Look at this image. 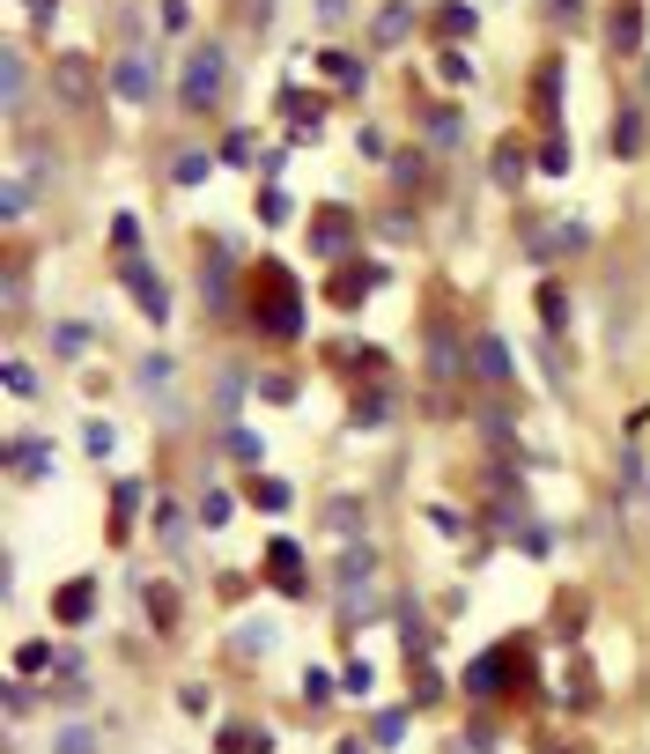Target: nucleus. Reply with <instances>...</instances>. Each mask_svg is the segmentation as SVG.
<instances>
[{"label": "nucleus", "mask_w": 650, "mask_h": 754, "mask_svg": "<svg viewBox=\"0 0 650 754\" xmlns=\"http://www.w3.org/2000/svg\"><path fill=\"white\" fill-rule=\"evenodd\" d=\"M252 503H259V511H289L296 496H289V481H266V474H259V481H252Z\"/></svg>", "instance_id": "a211bd4d"}, {"label": "nucleus", "mask_w": 650, "mask_h": 754, "mask_svg": "<svg viewBox=\"0 0 650 754\" xmlns=\"http://www.w3.org/2000/svg\"><path fill=\"white\" fill-rule=\"evenodd\" d=\"M274 104H281V119H296V126H303V134H311V126L325 119V111H318V97H303V89H281Z\"/></svg>", "instance_id": "9b49d317"}, {"label": "nucleus", "mask_w": 650, "mask_h": 754, "mask_svg": "<svg viewBox=\"0 0 650 754\" xmlns=\"http://www.w3.org/2000/svg\"><path fill=\"white\" fill-rule=\"evenodd\" d=\"M82 437H89V459H111V444H119V437H111V422H89Z\"/></svg>", "instance_id": "cd10ccee"}, {"label": "nucleus", "mask_w": 650, "mask_h": 754, "mask_svg": "<svg viewBox=\"0 0 650 754\" xmlns=\"http://www.w3.org/2000/svg\"><path fill=\"white\" fill-rule=\"evenodd\" d=\"M407 740V710H385V718H377V747H399Z\"/></svg>", "instance_id": "393cba45"}, {"label": "nucleus", "mask_w": 650, "mask_h": 754, "mask_svg": "<svg viewBox=\"0 0 650 754\" xmlns=\"http://www.w3.org/2000/svg\"><path fill=\"white\" fill-rule=\"evenodd\" d=\"M281 215H289V193H281V185H266V193H259V222H281Z\"/></svg>", "instance_id": "a878e982"}, {"label": "nucleus", "mask_w": 650, "mask_h": 754, "mask_svg": "<svg viewBox=\"0 0 650 754\" xmlns=\"http://www.w3.org/2000/svg\"><path fill=\"white\" fill-rule=\"evenodd\" d=\"M325 74H333V82H348V97L362 89V60H348V52H325Z\"/></svg>", "instance_id": "6ab92c4d"}, {"label": "nucleus", "mask_w": 650, "mask_h": 754, "mask_svg": "<svg viewBox=\"0 0 650 754\" xmlns=\"http://www.w3.org/2000/svg\"><path fill=\"white\" fill-rule=\"evenodd\" d=\"M148 614H156V629H170V621H178V599H170V592H148Z\"/></svg>", "instance_id": "72a5a7b5"}, {"label": "nucleus", "mask_w": 650, "mask_h": 754, "mask_svg": "<svg viewBox=\"0 0 650 754\" xmlns=\"http://www.w3.org/2000/svg\"><path fill=\"white\" fill-rule=\"evenodd\" d=\"M495 185H525V141H495Z\"/></svg>", "instance_id": "6e6552de"}, {"label": "nucleus", "mask_w": 650, "mask_h": 754, "mask_svg": "<svg viewBox=\"0 0 650 754\" xmlns=\"http://www.w3.org/2000/svg\"><path fill=\"white\" fill-rule=\"evenodd\" d=\"M207 178V156H178V185H200Z\"/></svg>", "instance_id": "e433bc0d"}, {"label": "nucleus", "mask_w": 650, "mask_h": 754, "mask_svg": "<svg viewBox=\"0 0 650 754\" xmlns=\"http://www.w3.org/2000/svg\"><path fill=\"white\" fill-rule=\"evenodd\" d=\"M377 289V267H355V274H333V304H362Z\"/></svg>", "instance_id": "f8f14e48"}, {"label": "nucleus", "mask_w": 650, "mask_h": 754, "mask_svg": "<svg viewBox=\"0 0 650 754\" xmlns=\"http://www.w3.org/2000/svg\"><path fill=\"white\" fill-rule=\"evenodd\" d=\"M473 370H481V385H510V355H503V341H495V333H481V341H473Z\"/></svg>", "instance_id": "423d86ee"}, {"label": "nucleus", "mask_w": 650, "mask_h": 754, "mask_svg": "<svg viewBox=\"0 0 650 754\" xmlns=\"http://www.w3.org/2000/svg\"><path fill=\"white\" fill-rule=\"evenodd\" d=\"M325 525H333V533H355V525H362V503H333V511H325Z\"/></svg>", "instance_id": "c85d7f7f"}, {"label": "nucleus", "mask_w": 650, "mask_h": 754, "mask_svg": "<svg viewBox=\"0 0 650 754\" xmlns=\"http://www.w3.org/2000/svg\"><path fill=\"white\" fill-rule=\"evenodd\" d=\"M89 607H97V584H89V577L60 584V599H52V614H60L67 629H82V621H89Z\"/></svg>", "instance_id": "39448f33"}, {"label": "nucleus", "mask_w": 650, "mask_h": 754, "mask_svg": "<svg viewBox=\"0 0 650 754\" xmlns=\"http://www.w3.org/2000/svg\"><path fill=\"white\" fill-rule=\"evenodd\" d=\"M222 444H229V459H237V466H259V459H266V444H259V429H229V437H222Z\"/></svg>", "instance_id": "f3484780"}, {"label": "nucleus", "mask_w": 650, "mask_h": 754, "mask_svg": "<svg viewBox=\"0 0 650 754\" xmlns=\"http://www.w3.org/2000/svg\"><path fill=\"white\" fill-rule=\"evenodd\" d=\"M584 8V0H554V15H562V23H569V15H577Z\"/></svg>", "instance_id": "a19ab883"}, {"label": "nucleus", "mask_w": 650, "mask_h": 754, "mask_svg": "<svg viewBox=\"0 0 650 754\" xmlns=\"http://www.w3.org/2000/svg\"><path fill=\"white\" fill-rule=\"evenodd\" d=\"M60 754H97V740L89 732H60Z\"/></svg>", "instance_id": "4c0bfd02"}, {"label": "nucleus", "mask_w": 650, "mask_h": 754, "mask_svg": "<svg viewBox=\"0 0 650 754\" xmlns=\"http://www.w3.org/2000/svg\"><path fill=\"white\" fill-rule=\"evenodd\" d=\"M584 244H591L584 222H562V230H547V237H540V259H547V252H584Z\"/></svg>", "instance_id": "dca6fc26"}, {"label": "nucleus", "mask_w": 650, "mask_h": 754, "mask_svg": "<svg viewBox=\"0 0 650 754\" xmlns=\"http://www.w3.org/2000/svg\"><path fill=\"white\" fill-rule=\"evenodd\" d=\"M37 185H45V171H23V178H8V222H23V215H30Z\"/></svg>", "instance_id": "ddd939ff"}, {"label": "nucleus", "mask_w": 650, "mask_h": 754, "mask_svg": "<svg viewBox=\"0 0 650 754\" xmlns=\"http://www.w3.org/2000/svg\"><path fill=\"white\" fill-rule=\"evenodd\" d=\"M156 15H163V30H185V0H163Z\"/></svg>", "instance_id": "58836bf2"}, {"label": "nucleus", "mask_w": 650, "mask_h": 754, "mask_svg": "<svg viewBox=\"0 0 650 754\" xmlns=\"http://www.w3.org/2000/svg\"><path fill=\"white\" fill-rule=\"evenodd\" d=\"M436 74H444V89H466L473 82V60H466V52H444V67H436Z\"/></svg>", "instance_id": "4be33fe9"}, {"label": "nucleus", "mask_w": 650, "mask_h": 754, "mask_svg": "<svg viewBox=\"0 0 650 754\" xmlns=\"http://www.w3.org/2000/svg\"><path fill=\"white\" fill-rule=\"evenodd\" d=\"M274 740H266V732H222V754H266Z\"/></svg>", "instance_id": "5701e85b"}, {"label": "nucleus", "mask_w": 650, "mask_h": 754, "mask_svg": "<svg viewBox=\"0 0 650 754\" xmlns=\"http://www.w3.org/2000/svg\"><path fill=\"white\" fill-rule=\"evenodd\" d=\"M348 15V0H318V23H340Z\"/></svg>", "instance_id": "ea45409f"}, {"label": "nucleus", "mask_w": 650, "mask_h": 754, "mask_svg": "<svg viewBox=\"0 0 650 754\" xmlns=\"http://www.w3.org/2000/svg\"><path fill=\"white\" fill-rule=\"evenodd\" d=\"M60 89L67 97H89V60H60Z\"/></svg>", "instance_id": "b1692460"}, {"label": "nucleus", "mask_w": 650, "mask_h": 754, "mask_svg": "<svg viewBox=\"0 0 650 754\" xmlns=\"http://www.w3.org/2000/svg\"><path fill=\"white\" fill-rule=\"evenodd\" d=\"M8 466H15V474H52V451L30 444V437H15V444H8Z\"/></svg>", "instance_id": "9d476101"}, {"label": "nucleus", "mask_w": 650, "mask_h": 754, "mask_svg": "<svg viewBox=\"0 0 650 754\" xmlns=\"http://www.w3.org/2000/svg\"><path fill=\"white\" fill-rule=\"evenodd\" d=\"M119 281L133 289V304L148 311V326H170V289L156 281V267H148L141 252H126V259H119Z\"/></svg>", "instance_id": "f257e3e1"}, {"label": "nucleus", "mask_w": 650, "mask_h": 754, "mask_svg": "<svg viewBox=\"0 0 650 754\" xmlns=\"http://www.w3.org/2000/svg\"><path fill=\"white\" fill-rule=\"evenodd\" d=\"M540 311H547V326H569V296L562 289H540Z\"/></svg>", "instance_id": "7c9ffc66"}, {"label": "nucleus", "mask_w": 650, "mask_h": 754, "mask_svg": "<svg viewBox=\"0 0 650 754\" xmlns=\"http://www.w3.org/2000/svg\"><path fill=\"white\" fill-rule=\"evenodd\" d=\"M8 392H15V400H30V392H37V377H30V363H8Z\"/></svg>", "instance_id": "f704fd0d"}, {"label": "nucleus", "mask_w": 650, "mask_h": 754, "mask_svg": "<svg viewBox=\"0 0 650 754\" xmlns=\"http://www.w3.org/2000/svg\"><path fill=\"white\" fill-rule=\"evenodd\" d=\"M606 37H614V52H636L643 45V8H636V0L614 8V30H606Z\"/></svg>", "instance_id": "0eeeda50"}, {"label": "nucleus", "mask_w": 650, "mask_h": 754, "mask_svg": "<svg viewBox=\"0 0 650 754\" xmlns=\"http://www.w3.org/2000/svg\"><path fill=\"white\" fill-rule=\"evenodd\" d=\"M540 171H547V178H562V171H569V148H562V141H547V148H540Z\"/></svg>", "instance_id": "473e14b6"}, {"label": "nucleus", "mask_w": 650, "mask_h": 754, "mask_svg": "<svg viewBox=\"0 0 650 754\" xmlns=\"http://www.w3.org/2000/svg\"><path fill=\"white\" fill-rule=\"evenodd\" d=\"M111 89H119V104H148L156 97V67H148L141 52H126V60L111 67Z\"/></svg>", "instance_id": "7ed1b4c3"}, {"label": "nucleus", "mask_w": 650, "mask_h": 754, "mask_svg": "<svg viewBox=\"0 0 650 754\" xmlns=\"http://www.w3.org/2000/svg\"><path fill=\"white\" fill-rule=\"evenodd\" d=\"M266 577H274L281 592H303V548L296 540H274V548H266Z\"/></svg>", "instance_id": "20e7f679"}, {"label": "nucleus", "mask_w": 650, "mask_h": 754, "mask_svg": "<svg viewBox=\"0 0 650 754\" xmlns=\"http://www.w3.org/2000/svg\"><path fill=\"white\" fill-rule=\"evenodd\" d=\"M473 23H481V15H473L466 0H444V8H436V30L444 37H473Z\"/></svg>", "instance_id": "4468645a"}, {"label": "nucleus", "mask_w": 650, "mask_h": 754, "mask_svg": "<svg viewBox=\"0 0 650 754\" xmlns=\"http://www.w3.org/2000/svg\"><path fill=\"white\" fill-rule=\"evenodd\" d=\"M340 237H348V215H318V230H311V244H318V259L333 252Z\"/></svg>", "instance_id": "aec40b11"}, {"label": "nucleus", "mask_w": 650, "mask_h": 754, "mask_svg": "<svg viewBox=\"0 0 650 754\" xmlns=\"http://www.w3.org/2000/svg\"><path fill=\"white\" fill-rule=\"evenodd\" d=\"M259 392H266L274 407H289V400H296V377H259Z\"/></svg>", "instance_id": "2f4dec72"}, {"label": "nucleus", "mask_w": 650, "mask_h": 754, "mask_svg": "<svg viewBox=\"0 0 650 754\" xmlns=\"http://www.w3.org/2000/svg\"><path fill=\"white\" fill-rule=\"evenodd\" d=\"M429 134H436V148H458V111H436Z\"/></svg>", "instance_id": "c756f323"}, {"label": "nucleus", "mask_w": 650, "mask_h": 754, "mask_svg": "<svg viewBox=\"0 0 650 754\" xmlns=\"http://www.w3.org/2000/svg\"><path fill=\"white\" fill-rule=\"evenodd\" d=\"M222 163H252V134H229L222 141Z\"/></svg>", "instance_id": "c9c22d12"}, {"label": "nucleus", "mask_w": 650, "mask_h": 754, "mask_svg": "<svg viewBox=\"0 0 650 754\" xmlns=\"http://www.w3.org/2000/svg\"><path fill=\"white\" fill-rule=\"evenodd\" d=\"M407 30H414V15L399 8V0H392V8H377V30H370V37H377V45H399Z\"/></svg>", "instance_id": "2eb2a0df"}, {"label": "nucleus", "mask_w": 650, "mask_h": 754, "mask_svg": "<svg viewBox=\"0 0 650 754\" xmlns=\"http://www.w3.org/2000/svg\"><path fill=\"white\" fill-rule=\"evenodd\" d=\"M370 577H377V555H370V548H362V540H355V548L340 555V592H348V584L362 592V584H370Z\"/></svg>", "instance_id": "1a4fd4ad"}, {"label": "nucleus", "mask_w": 650, "mask_h": 754, "mask_svg": "<svg viewBox=\"0 0 650 754\" xmlns=\"http://www.w3.org/2000/svg\"><path fill=\"white\" fill-rule=\"evenodd\" d=\"M554 104H562V67H540V119L554 126Z\"/></svg>", "instance_id": "412c9836"}, {"label": "nucleus", "mask_w": 650, "mask_h": 754, "mask_svg": "<svg viewBox=\"0 0 650 754\" xmlns=\"http://www.w3.org/2000/svg\"><path fill=\"white\" fill-rule=\"evenodd\" d=\"M614 148H621V156H636V148H643V126H636V111H628V119L614 126Z\"/></svg>", "instance_id": "bb28decb"}, {"label": "nucleus", "mask_w": 650, "mask_h": 754, "mask_svg": "<svg viewBox=\"0 0 650 754\" xmlns=\"http://www.w3.org/2000/svg\"><path fill=\"white\" fill-rule=\"evenodd\" d=\"M215 97H222V45H193V60H185V104L215 111Z\"/></svg>", "instance_id": "f03ea898"}]
</instances>
